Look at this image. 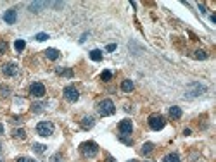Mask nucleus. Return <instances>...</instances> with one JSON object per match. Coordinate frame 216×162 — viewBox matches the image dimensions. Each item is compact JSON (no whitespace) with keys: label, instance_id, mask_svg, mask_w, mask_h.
Here are the masks:
<instances>
[{"label":"nucleus","instance_id":"8","mask_svg":"<svg viewBox=\"0 0 216 162\" xmlns=\"http://www.w3.org/2000/svg\"><path fill=\"white\" fill-rule=\"evenodd\" d=\"M30 95L36 97V98H42L45 95V86L42 83H33L30 86Z\"/></svg>","mask_w":216,"mask_h":162},{"label":"nucleus","instance_id":"13","mask_svg":"<svg viewBox=\"0 0 216 162\" xmlns=\"http://www.w3.org/2000/svg\"><path fill=\"white\" fill-rule=\"evenodd\" d=\"M45 57L50 59V61H57L59 59V50L57 48H47V50H45Z\"/></svg>","mask_w":216,"mask_h":162},{"label":"nucleus","instance_id":"29","mask_svg":"<svg viewBox=\"0 0 216 162\" xmlns=\"http://www.w3.org/2000/svg\"><path fill=\"white\" fill-rule=\"evenodd\" d=\"M16 162H35V160H33V159H30V157H19Z\"/></svg>","mask_w":216,"mask_h":162},{"label":"nucleus","instance_id":"18","mask_svg":"<svg viewBox=\"0 0 216 162\" xmlns=\"http://www.w3.org/2000/svg\"><path fill=\"white\" fill-rule=\"evenodd\" d=\"M14 48H16V52H22L26 48V41L24 40H16L14 41Z\"/></svg>","mask_w":216,"mask_h":162},{"label":"nucleus","instance_id":"14","mask_svg":"<svg viewBox=\"0 0 216 162\" xmlns=\"http://www.w3.org/2000/svg\"><path fill=\"white\" fill-rule=\"evenodd\" d=\"M169 117L171 119H180L181 117V109L178 105H171V107H169Z\"/></svg>","mask_w":216,"mask_h":162},{"label":"nucleus","instance_id":"22","mask_svg":"<svg viewBox=\"0 0 216 162\" xmlns=\"http://www.w3.org/2000/svg\"><path fill=\"white\" fill-rule=\"evenodd\" d=\"M111 78H112V73H111V71H104V73L100 74V79L102 81H106V83L111 81Z\"/></svg>","mask_w":216,"mask_h":162},{"label":"nucleus","instance_id":"11","mask_svg":"<svg viewBox=\"0 0 216 162\" xmlns=\"http://www.w3.org/2000/svg\"><path fill=\"white\" fill-rule=\"evenodd\" d=\"M81 128L83 129H90V128H93V124H95V121H93V117H90V116H85L83 119H81Z\"/></svg>","mask_w":216,"mask_h":162},{"label":"nucleus","instance_id":"5","mask_svg":"<svg viewBox=\"0 0 216 162\" xmlns=\"http://www.w3.org/2000/svg\"><path fill=\"white\" fill-rule=\"evenodd\" d=\"M36 133L43 138H49L54 135V124L50 121H42V123L36 124Z\"/></svg>","mask_w":216,"mask_h":162},{"label":"nucleus","instance_id":"36","mask_svg":"<svg viewBox=\"0 0 216 162\" xmlns=\"http://www.w3.org/2000/svg\"><path fill=\"white\" fill-rule=\"evenodd\" d=\"M107 162H114V159H112V157H107Z\"/></svg>","mask_w":216,"mask_h":162},{"label":"nucleus","instance_id":"19","mask_svg":"<svg viewBox=\"0 0 216 162\" xmlns=\"http://www.w3.org/2000/svg\"><path fill=\"white\" fill-rule=\"evenodd\" d=\"M152 150H154V143L147 141V143H144V147H142V150H140V152H142V153H145V155H147V153H150Z\"/></svg>","mask_w":216,"mask_h":162},{"label":"nucleus","instance_id":"16","mask_svg":"<svg viewBox=\"0 0 216 162\" xmlns=\"http://www.w3.org/2000/svg\"><path fill=\"white\" fill-rule=\"evenodd\" d=\"M45 5H47L45 2H31V4H30V10H31V12H38L40 9H43Z\"/></svg>","mask_w":216,"mask_h":162},{"label":"nucleus","instance_id":"15","mask_svg":"<svg viewBox=\"0 0 216 162\" xmlns=\"http://www.w3.org/2000/svg\"><path fill=\"white\" fill-rule=\"evenodd\" d=\"M163 162H181V160H180V155L178 153L171 152V153H168V155H164Z\"/></svg>","mask_w":216,"mask_h":162},{"label":"nucleus","instance_id":"34","mask_svg":"<svg viewBox=\"0 0 216 162\" xmlns=\"http://www.w3.org/2000/svg\"><path fill=\"white\" fill-rule=\"evenodd\" d=\"M183 135L189 136V135H192V131H190V129H185V131H183Z\"/></svg>","mask_w":216,"mask_h":162},{"label":"nucleus","instance_id":"30","mask_svg":"<svg viewBox=\"0 0 216 162\" xmlns=\"http://www.w3.org/2000/svg\"><path fill=\"white\" fill-rule=\"evenodd\" d=\"M7 50V43L5 41H0V53H4Z\"/></svg>","mask_w":216,"mask_h":162},{"label":"nucleus","instance_id":"21","mask_svg":"<svg viewBox=\"0 0 216 162\" xmlns=\"http://www.w3.org/2000/svg\"><path fill=\"white\" fill-rule=\"evenodd\" d=\"M0 95L4 97V98H5V97H9L10 95V88L5 86V85H2V86H0Z\"/></svg>","mask_w":216,"mask_h":162},{"label":"nucleus","instance_id":"2","mask_svg":"<svg viewBox=\"0 0 216 162\" xmlns=\"http://www.w3.org/2000/svg\"><path fill=\"white\" fill-rule=\"evenodd\" d=\"M206 93V86L202 83H199V81H194V83H190L189 88H187V98H195V97H201Z\"/></svg>","mask_w":216,"mask_h":162},{"label":"nucleus","instance_id":"17","mask_svg":"<svg viewBox=\"0 0 216 162\" xmlns=\"http://www.w3.org/2000/svg\"><path fill=\"white\" fill-rule=\"evenodd\" d=\"M90 59H92L93 62H100L102 61V52H100V50H97V48L92 50V52H90Z\"/></svg>","mask_w":216,"mask_h":162},{"label":"nucleus","instance_id":"38","mask_svg":"<svg viewBox=\"0 0 216 162\" xmlns=\"http://www.w3.org/2000/svg\"><path fill=\"white\" fill-rule=\"evenodd\" d=\"M0 152H2V145H0Z\"/></svg>","mask_w":216,"mask_h":162},{"label":"nucleus","instance_id":"32","mask_svg":"<svg viewBox=\"0 0 216 162\" xmlns=\"http://www.w3.org/2000/svg\"><path fill=\"white\" fill-rule=\"evenodd\" d=\"M119 140L123 141V143H126V145H132V143H133L132 140H128V138H124V136H119Z\"/></svg>","mask_w":216,"mask_h":162},{"label":"nucleus","instance_id":"28","mask_svg":"<svg viewBox=\"0 0 216 162\" xmlns=\"http://www.w3.org/2000/svg\"><path fill=\"white\" fill-rule=\"evenodd\" d=\"M50 162H62V155L61 153H55V155L50 159Z\"/></svg>","mask_w":216,"mask_h":162},{"label":"nucleus","instance_id":"35","mask_svg":"<svg viewBox=\"0 0 216 162\" xmlns=\"http://www.w3.org/2000/svg\"><path fill=\"white\" fill-rule=\"evenodd\" d=\"M0 135H4V126L0 124Z\"/></svg>","mask_w":216,"mask_h":162},{"label":"nucleus","instance_id":"3","mask_svg":"<svg viewBox=\"0 0 216 162\" xmlns=\"http://www.w3.org/2000/svg\"><path fill=\"white\" fill-rule=\"evenodd\" d=\"M99 114L102 116V117H107V116H112L116 112V107L114 104H112V100H109V98H104V100L99 104Z\"/></svg>","mask_w":216,"mask_h":162},{"label":"nucleus","instance_id":"20","mask_svg":"<svg viewBox=\"0 0 216 162\" xmlns=\"http://www.w3.org/2000/svg\"><path fill=\"white\" fill-rule=\"evenodd\" d=\"M194 57L197 59V61H204V59L207 57V53L204 52V50H201V48H199V50H195V53H194Z\"/></svg>","mask_w":216,"mask_h":162},{"label":"nucleus","instance_id":"12","mask_svg":"<svg viewBox=\"0 0 216 162\" xmlns=\"http://www.w3.org/2000/svg\"><path fill=\"white\" fill-rule=\"evenodd\" d=\"M133 88H135V85H133L132 79H123V83H121V90H123L124 93L133 92Z\"/></svg>","mask_w":216,"mask_h":162},{"label":"nucleus","instance_id":"25","mask_svg":"<svg viewBox=\"0 0 216 162\" xmlns=\"http://www.w3.org/2000/svg\"><path fill=\"white\" fill-rule=\"evenodd\" d=\"M47 38H49V35H47V33H38V35H35L36 41H45Z\"/></svg>","mask_w":216,"mask_h":162},{"label":"nucleus","instance_id":"26","mask_svg":"<svg viewBox=\"0 0 216 162\" xmlns=\"http://www.w3.org/2000/svg\"><path fill=\"white\" fill-rule=\"evenodd\" d=\"M31 110L33 112H42L43 110V104H33L31 105Z\"/></svg>","mask_w":216,"mask_h":162},{"label":"nucleus","instance_id":"39","mask_svg":"<svg viewBox=\"0 0 216 162\" xmlns=\"http://www.w3.org/2000/svg\"><path fill=\"white\" fill-rule=\"evenodd\" d=\"M0 162H2V159H0Z\"/></svg>","mask_w":216,"mask_h":162},{"label":"nucleus","instance_id":"33","mask_svg":"<svg viewBox=\"0 0 216 162\" xmlns=\"http://www.w3.org/2000/svg\"><path fill=\"white\" fill-rule=\"evenodd\" d=\"M199 9H201V12H202V14H204V12H206V7H204V5H202V4H199Z\"/></svg>","mask_w":216,"mask_h":162},{"label":"nucleus","instance_id":"4","mask_svg":"<svg viewBox=\"0 0 216 162\" xmlns=\"http://www.w3.org/2000/svg\"><path fill=\"white\" fill-rule=\"evenodd\" d=\"M166 126V119L161 114H150L149 116V128L154 129V131H161L163 128Z\"/></svg>","mask_w":216,"mask_h":162},{"label":"nucleus","instance_id":"6","mask_svg":"<svg viewBox=\"0 0 216 162\" xmlns=\"http://www.w3.org/2000/svg\"><path fill=\"white\" fill-rule=\"evenodd\" d=\"M64 98H66L67 102H76V100L79 98L78 88L73 86V85H67V86L64 88Z\"/></svg>","mask_w":216,"mask_h":162},{"label":"nucleus","instance_id":"10","mask_svg":"<svg viewBox=\"0 0 216 162\" xmlns=\"http://www.w3.org/2000/svg\"><path fill=\"white\" fill-rule=\"evenodd\" d=\"M16 19H18V10H16V9L5 10V14H4V21L7 22V24H14V22H16Z\"/></svg>","mask_w":216,"mask_h":162},{"label":"nucleus","instance_id":"31","mask_svg":"<svg viewBox=\"0 0 216 162\" xmlns=\"http://www.w3.org/2000/svg\"><path fill=\"white\" fill-rule=\"evenodd\" d=\"M106 50H107V52H114V50H116V43L107 45V47H106Z\"/></svg>","mask_w":216,"mask_h":162},{"label":"nucleus","instance_id":"1","mask_svg":"<svg viewBox=\"0 0 216 162\" xmlns=\"http://www.w3.org/2000/svg\"><path fill=\"white\" fill-rule=\"evenodd\" d=\"M79 152L83 153V157L92 159L99 153V145L95 141H83V143L79 145Z\"/></svg>","mask_w":216,"mask_h":162},{"label":"nucleus","instance_id":"27","mask_svg":"<svg viewBox=\"0 0 216 162\" xmlns=\"http://www.w3.org/2000/svg\"><path fill=\"white\" fill-rule=\"evenodd\" d=\"M57 73H61V74H66V76H73V71H69V69H57Z\"/></svg>","mask_w":216,"mask_h":162},{"label":"nucleus","instance_id":"24","mask_svg":"<svg viewBox=\"0 0 216 162\" xmlns=\"http://www.w3.org/2000/svg\"><path fill=\"white\" fill-rule=\"evenodd\" d=\"M45 148H47L45 145H40V143H35V145H33V150H35L36 153H43Z\"/></svg>","mask_w":216,"mask_h":162},{"label":"nucleus","instance_id":"23","mask_svg":"<svg viewBox=\"0 0 216 162\" xmlns=\"http://www.w3.org/2000/svg\"><path fill=\"white\" fill-rule=\"evenodd\" d=\"M14 136L19 138V140H24V138H26V131H24V129H16V131H14Z\"/></svg>","mask_w":216,"mask_h":162},{"label":"nucleus","instance_id":"37","mask_svg":"<svg viewBox=\"0 0 216 162\" xmlns=\"http://www.w3.org/2000/svg\"><path fill=\"white\" fill-rule=\"evenodd\" d=\"M128 162H137V160H135V159H132V160H128Z\"/></svg>","mask_w":216,"mask_h":162},{"label":"nucleus","instance_id":"9","mask_svg":"<svg viewBox=\"0 0 216 162\" xmlns=\"http://www.w3.org/2000/svg\"><path fill=\"white\" fill-rule=\"evenodd\" d=\"M18 66L16 64H12V62H9V64H4L2 66V73H4L5 76H16L18 74Z\"/></svg>","mask_w":216,"mask_h":162},{"label":"nucleus","instance_id":"7","mask_svg":"<svg viewBox=\"0 0 216 162\" xmlns=\"http://www.w3.org/2000/svg\"><path fill=\"white\" fill-rule=\"evenodd\" d=\"M118 129H119V133H121V136L132 135V131H133V123L130 121V119H123V121L119 123Z\"/></svg>","mask_w":216,"mask_h":162}]
</instances>
